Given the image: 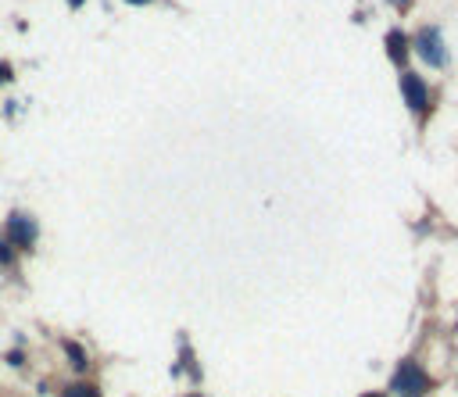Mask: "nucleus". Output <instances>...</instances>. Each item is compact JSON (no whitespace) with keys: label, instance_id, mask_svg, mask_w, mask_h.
<instances>
[{"label":"nucleus","instance_id":"f257e3e1","mask_svg":"<svg viewBox=\"0 0 458 397\" xmlns=\"http://www.w3.org/2000/svg\"><path fill=\"white\" fill-rule=\"evenodd\" d=\"M430 387V376L415 365V362H401L394 369V380H390V390L401 394V397H419L423 390Z\"/></svg>","mask_w":458,"mask_h":397},{"label":"nucleus","instance_id":"f03ea898","mask_svg":"<svg viewBox=\"0 0 458 397\" xmlns=\"http://www.w3.org/2000/svg\"><path fill=\"white\" fill-rule=\"evenodd\" d=\"M415 50H419V57L426 61L430 68H444L448 54H444V44H441V33H437V29H423L419 39H415Z\"/></svg>","mask_w":458,"mask_h":397},{"label":"nucleus","instance_id":"7ed1b4c3","mask_svg":"<svg viewBox=\"0 0 458 397\" xmlns=\"http://www.w3.org/2000/svg\"><path fill=\"white\" fill-rule=\"evenodd\" d=\"M401 97H405V104L412 111H426V104H430V90H426V82L415 75V72H405L401 75Z\"/></svg>","mask_w":458,"mask_h":397},{"label":"nucleus","instance_id":"20e7f679","mask_svg":"<svg viewBox=\"0 0 458 397\" xmlns=\"http://www.w3.org/2000/svg\"><path fill=\"white\" fill-rule=\"evenodd\" d=\"M36 237H39V229H36V222H33L29 215H18V212H15V215L8 219V240H11V243L33 247Z\"/></svg>","mask_w":458,"mask_h":397},{"label":"nucleus","instance_id":"39448f33","mask_svg":"<svg viewBox=\"0 0 458 397\" xmlns=\"http://www.w3.org/2000/svg\"><path fill=\"white\" fill-rule=\"evenodd\" d=\"M387 54H390V61H398V65L408 57V39H405V33H398V29L387 33Z\"/></svg>","mask_w":458,"mask_h":397},{"label":"nucleus","instance_id":"423d86ee","mask_svg":"<svg viewBox=\"0 0 458 397\" xmlns=\"http://www.w3.org/2000/svg\"><path fill=\"white\" fill-rule=\"evenodd\" d=\"M65 397H100V394H97L93 383H72V387L65 390Z\"/></svg>","mask_w":458,"mask_h":397},{"label":"nucleus","instance_id":"0eeeda50","mask_svg":"<svg viewBox=\"0 0 458 397\" xmlns=\"http://www.w3.org/2000/svg\"><path fill=\"white\" fill-rule=\"evenodd\" d=\"M65 354H68V362H75V369H86V354H82V347L79 344H65Z\"/></svg>","mask_w":458,"mask_h":397},{"label":"nucleus","instance_id":"6e6552de","mask_svg":"<svg viewBox=\"0 0 458 397\" xmlns=\"http://www.w3.org/2000/svg\"><path fill=\"white\" fill-rule=\"evenodd\" d=\"M15 261V250H11V243L8 240H0V265H11Z\"/></svg>","mask_w":458,"mask_h":397},{"label":"nucleus","instance_id":"1a4fd4ad","mask_svg":"<svg viewBox=\"0 0 458 397\" xmlns=\"http://www.w3.org/2000/svg\"><path fill=\"white\" fill-rule=\"evenodd\" d=\"M11 79H15L11 65H4V61H0V82H11Z\"/></svg>","mask_w":458,"mask_h":397},{"label":"nucleus","instance_id":"9d476101","mask_svg":"<svg viewBox=\"0 0 458 397\" xmlns=\"http://www.w3.org/2000/svg\"><path fill=\"white\" fill-rule=\"evenodd\" d=\"M126 4H151V0H126Z\"/></svg>","mask_w":458,"mask_h":397},{"label":"nucleus","instance_id":"9b49d317","mask_svg":"<svg viewBox=\"0 0 458 397\" xmlns=\"http://www.w3.org/2000/svg\"><path fill=\"white\" fill-rule=\"evenodd\" d=\"M68 4H72V8H79V4H82V0H68Z\"/></svg>","mask_w":458,"mask_h":397},{"label":"nucleus","instance_id":"f8f14e48","mask_svg":"<svg viewBox=\"0 0 458 397\" xmlns=\"http://www.w3.org/2000/svg\"><path fill=\"white\" fill-rule=\"evenodd\" d=\"M362 397H383V394H362Z\"/></svg>","mask_w":458,"mask_h":397},{"label":"nucleus","instance_id":"ddd939ff","mask_svg":"<svg viewBox=\"0 0 458 397\" xmlns=\"http://www.w3.org/2000/svg\"><path fill=\"white\" fill-rule=\"evenodd\" d=\"M390 4H401V0H390Z\"/></svg>","mask_w":458,"mask_h":397},{"label":"nucleus","instance_id":"4468645a","mask_svg":"<svg viewBox=\"0 0 458 397\" xmlns=\"http://www.w3.org/2000/svg\"><path fill=\"white\" fill-rule=\"evenodd\" d=\"M194 397H197V394H194Z\"/></svg>","mask_w":458,"mask_h":397}]
</instances>
